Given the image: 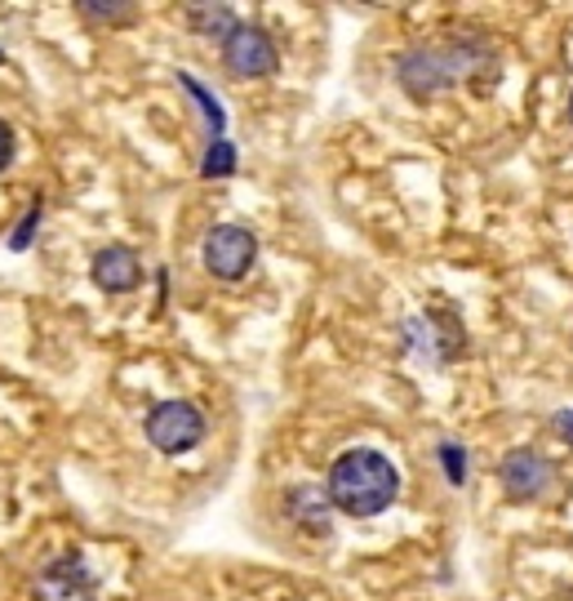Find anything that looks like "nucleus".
I'll return each mask as SVG.
<instances>
[{
    "label": "nucleus",
    "instance_id": "obj_1",
    "mask_svg": "<svg viewBox=\"0 0 573 601\" xmlns=\"http://www.w3.org/2000/svg\"><path fill=\"white\" fill-rule=\"evenodd\" d=\"M324 494H329V508H339L343 517H378L396 503L400 473L382 450L356 446V450H343L333 459Z\"/></svg>",
    "mask_w": 573,
    "mask_h": 601
},
{
    "label": "nucleus",
    "instance_id": "obj_2",
    "mask_svg": "<svg viewBox=\"0 0 573 601\" xmlns=\"http://www.w3.org/2000/svg\"><path fill=\"white\" fill-rule=\"evenodd\" d=\"M494 72V50L475 40H432L400 59V85L413 99H432L462 80H481Z\"/></svg>",
    "mask_w": 573,
    "mask_h": 601
},
{
    "label": "nucleus",
    "instance_id": "obj_3",
    "mask_svg": "<svg viewBox=\"0 0 573 601\" xmlns=\"http://www.w3.org/2000/svg\"><path fill=\"white\" fill-rule=\"evenodd\" d=\"M201 259H205V267L218 276V281H241V276L254 267V259H258V237L241 223H218V227L205 233Z\"/></svg>",
    "mask_w": 573,
    "mask_h": 601
},
{
    "label": "nucleus",
    "instance_id": "obj_4",
    "mask_svg": "<svg viewBox=\"0 0 573 601\" xmlns=\"http://www.w3.org/2000/svg\"><path fill=\"white\" fill-rule=\"evenodd\" d=\"M498 481L507 490V499L515 503H534V499H547L551 486H556V464L534 450V446H515L502 454V464H498Z\"/></svg>",
    "mask_w": 573,
    "mask_h": 601
},
{
    "label": "nucleus",
    "instance_id": "obj_5",
    "mask_svg": "<svg viewBox=\"0 0 573 601\" xmlns=\"http://www.w3.org/2000/svg\"><path fill=\"white\" fill-rule=\"evenodd\" d=\"M205 437V420H201V410L191 405V401H161L152 405L148 414V441L161 450V454H187V450H196Z\"/></svg>",
    "mask_w": 573,
    "mask_h": 601
},
{
    "label": "nucleus",
    "instance_id": "obj_6",
    "mask_svg": "<svg viewBox=\"0 0 573 601\" xmlns=\"http://www.w3.org/2000/svg\"><path fill=\"white\" fill-rule=\"evenodd\" d=\"M222 63L231 76L258 80L280 67V50H276L271 32H263L258 23H235V32L222 40Z\"/></svg>",
    "mask_w": 573,
    "mask_h": 601
},
{
    "label": "nucleus",
    "instance_id": "obj_7",
    "mask_svg": "<svg viewBox=\"0 0 573 601\" xmlns=\"http://www.w3.org/2000/svg\"><path fill=\"white\" fill-rule=\"evenodd\" d=\"M99 584L80 552H63L36 575V601H93Z\"/></svg>",
    "mask_w": 573,
    "mask_h": 601
},
{
    "label": "nucleus",
    "instance_id": "obj_8",
    "mask_svg": "<svg viewBox=\"0 0 573 601\" xmlns=\"http://www.w3.org/2000/svg\"><path fill=\"white\" fill-rule=\"evenodd\" d=\"M89 276H93V286H99L103 295H129L142 281V267H138L129 246H107V250L93 254Z\"/></svg>",
    "mask_w": 573,
    "mask_h": 601
},
{
    "label": "nucleus",
    "instance_id": "obj_9",
    "mask_svg": "<svg viewBox=\"0 0 573 601\" xmlns=\"http://www.w3.org/2000/svg\"><path fill=\"white\" fill-rule=\"evenodd\" d=\"M187 23L196 27L201 36H209V40L222 45V40L235 32V23H241V18H235L227 5H187Z\"/></svg>",
    "mask_w": 573,
    "mask_h": 601
},
{
    "label": "nucleus",
    "instance_id": "obj_10",
    "mask_svg": "<svg viewBox=\"0 0 573 601\" xmlns=\"http://www.w3.org/2000/svg\"><path fill=\"white\" fill-rule=\"evenodd\" d=\"M178 80H182V89H187V95H191V99H196V103L205 108L209 134H214V138H222V129H227V112H222V103H218V99H214V95H209V89H205V85H201L196 76H191V72H182Z\"/></svg>",
    "mask_w": 573,
    "mask_h": 601
},
{
    "label": "nucleus",
    "instance_id": "obj_11",
    "mask_svg": "<svg viewBox=\"0 0 573 601\" xmlns=\"http://www.w3.org/2000/svg\"><path fill=\"white\" fill-rule=\"evenodd\" d=\"M201 174H205V178H227V174H235V148L227 143V138H214V143H209Z\"/></svg>",
    "mask_w": 573,
    "mask_h": 601
},
{
    "label": "nucleus",
    "instance_id": "obj_12",
    "mask_svg": "<svg viewBox=\"0 0 573 601\" xmlns=\"http://www.w3.org/2000/svg\"><path fill=\"white\" fill-rule=\"evenodd\" d=\"M441 464H445V477H449V486H462L467 481V450L458 446V441H441Z\"/></svg>",
    "mask_w": 573,
    "mask_h": 601
},
{
    "label": "nucleus",
    "instance_id": "obj_13",
    "mask_svg": "<svg viewBox=\"0 0 573 601\" xmlns=\"http://www.w3.org/2000/svg\"><path fill=\"white\" fill-rule=\"evenodd\" d=\"M76 10H85L89 18H120V14H129L133 5H125V0H107V5H103V0H80Z\"/></svg>",
    "mask_w": 573,
    "mask_h": 601
},
{
    "label": "nucleus",
    "instance_id": "obj_14",
    "mask_svg": "<svg viewBox=\"0 0 573 601\" xmlns=\"http://www.w3.org/2000/svg\"><path fill=\"white\" fill-rule=\"evenodd\" d=\"M36 223H40V205H31V210H27L23 227H18V233H14V250H23V246L31 241V233H36Z\"/></svg>",
    "mask_w": 573,
    "mask_h": 601
},
{
    "label": "nucleus",
    "instance_id": "obj_15",
    "mask_svg": "<svg viewBox=\"0 0 573 601\" xmlns=\"http://www.w3.org/2000/svg\"><path fill=\"white\" fill-rule=\"evenodd\" d=\"M10 156H14V129H10L5 121H0V170L10 165Z\"/></svg>",
    "mask_w": 573,
    "mask_h": 601
},
{
    "label": "nucleus",
    "instance_id": "obj_16",
    "mask_svg": "<svg viewBox=\"0 0 573 601\" xmlns=\"http://www.w3.org/2000/svg\"><path fill=\"white\" fill-rule=\"evenodd\" d=\"M551 428L564 433V441L573 446V410H556V414H551Z\"/></svg>",
    "mask_w": 573,
    "mask_h": 601
},
{
    "label": "nucleus",
    "instance_id": "obj_17",
    "mask_svg": "<svg viewBox=\"0 0 573 601\" xmlns=\"http://www.w3.org/2000/svg\"><path fill=\"white\" fill-rule=\"evenodd\" d=\"M569 121H573V95H569Z\"/></svg>",
    "mask_w": 573,
    "mask_h": 601
},
{
    "label": "nucleus",
    "instance_id": "obj_18",
    "mask_svg": "<svg viewBox=\"0 0 573 601\" xmlns=\"http://www.w3.org/2000/svg\"><path fill=\"white\" fill-rule=\"evenodd\" d=\"M0 63H5V54H0Z\"/></svg>",
    "mask_w": 573,
    "mask_h": 601
}]
</instances>
